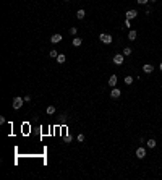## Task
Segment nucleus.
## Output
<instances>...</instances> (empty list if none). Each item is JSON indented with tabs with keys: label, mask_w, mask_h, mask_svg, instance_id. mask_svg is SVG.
I'll list each match as a JSON object with an SVG mask.
<instances>
[{
	"label": "nucleus",
	"mask_w": 162,
	"mask_h": 180,
	"mask_svg": "<svg viewBox=\"0 0 162 180\" xmlns=\"http://www.w3.org/2000/svg\"><path fill=\"white\" fill-rule=\"evenodd\" d=\"M78 141H80V143H81V141H84V135H78Z\"/></svg>",
	"instance_id": "obj_21"
},
{
	"label": "nucleus",
	"mask_w": 162,
	"mask_h": 180,
	"mask_svg": "<svg viewBox=\"0 0 162 180\" xmlns=\"http://www.w3.org/2000/svg\"><path fill=\"white\" fill-rule=\"evenodd\" d=\"M49 55H50V57H52V58H57V57H58V50H55V49H52V50L49 52Z\"/></svg>",
	"instance_id": "obj_16"
},
{
	"label": "nucleus",
	"mask_w": 162,
	"mask_h": 180,
	"mask_svg": "<svg viewBox=\"0 0 162 180\" xmlns=\"http://www.w3.org/2000/svg\"><path fill=\"white\" fill-rule=\"evenodd\" d=\"M159 70H160V71H162V63H160V65H159Z\"/></svg>",
	"instance_id": "obj_23"
},
{
	"label": "nucleus",
	"mask_w": 162,
	"mask_h": 180,
	"mask_svg": "<svg viewBox=\"0 0 162 180\" xmlns=\"http://www.w3.org/2000/svg\"><path fill=\"white\" fill-rule=\"evenodd\" d=\"M71 44H73L75 47H80L81 44H83V39H80V37H75V39L71 41Z\"/></svg>",
	"instance_id": "obj_10"
},
{
	"label": "nucleus",
	"mask_w": 162,
	"mask_h": 180,
	"mask_svg": "<svg viewBox=\"0 0 162 180\" xmlns=\"http://www.w3.org/2000/svg\"><path fill=\"white\" fill-rule=\"evenodd\" d=\"M146 144H147V148H151V149H154L157 143H156V140H147V143H146Z\"/></svg>",
	"instance_id": "obj_13"
},
{
	"label": "nucleus",
	"mask_w": 162,
	"mask_h": 180,
	"mask_svg": "<svg viewBox=\"0 0 162 180\" xmlns=\"http://www.w3.org/2000/svg\"><path fill=\"white\" fill-rule=\"evenodd\" d=\"M84 16H86V12H84V10H78V12H76V18L78 20H83V18H84Z\"/></svg>",
	"instance_id": "obj_11"
},
{
	"label": "nucleus",
	"mask_w": 162,
	"mask_h": 180,
	"mask_svg": "<svg viewBox=\"0 0 162 180\" xmlns=\"http://www.w3.org/2000/svg\"><path fill=\"white\" fill-rule=\"evenodd\" d=\"M99 39H101V41H102L104 44H110V42H112V39H113V37L110 36V34H104V33H101V36H99Z\"/></svg>",
	"instance_id": "obj_2"
},
{
	"label": "nucleus",
	"mask_w": 162,
	"mask_h": 180,
	"mask_svg": "<svg viewBox=\"0 0 162 180\" xmlns=\"http://www.w3.org/2000/svg\"><path fill=\"white\" fill-rule=\"evenodd\" d=\"M131 49H130V47H125V49H123V55H125V57H128V55H131Z\"/></svg>",
	"instance_id": "obj_17"
},
{
	"label": "nucleus",
	"mask_w": 162,
	"mask_h": 180,
	"mask_svg": "<svg viewBox=\"0 0 162 180\" xmlns=\"http://www.w3.org/2000/svg\"><path fill=\"white\" fill-rule=\"evenodd\" d=\"M136 16H138L136 10H128V12H126V20H133V18H136Z\"/></svg>",
	"instance_id": "obj_6"
},
{
	"label": "nucleus",
	"mask_w": 162,
	"mask_h": 180,
	"mask_svg": "<svg viewBox=\"0 0 162 180\" xmlns=\"http://www.w3.org/2000/svg\"><path fill=\"white\" fill-rule=\"evenodd\" d=\"M62 41V34H54L52 37H50V42L52 44H58Z\"/></svg>",
	"instance_id": "obj_7"
},
{
	"label": "nucleus",
	"mask_w": 162,
	"mask_h": 180,
	"mask_svg": "<svg viewBox=\"0 0 162 180\" xmlns=\"http://www.w3.org/2000/svg\"><path fill=\"white\" fill-rule=\"evenodd\" d=\"M23 101H25V99H23V98H20V96H18V98H15V99H13V109H16V110H18V109H21Z\"/></svg>",
	"instance_id": "obj_1"
},
{
	"label": "nucleus",
	"mask_w": 162,
	"mask_h": 180,
	"mask_svg": "<svg viewBox=\"0 0 162 180\" xmlns=\"http://www.w3.org/2000/svg\"><path fill=\"white\" fill-rule=\"evenodd\" d=\"M136 36H138L136 31H130V33H128V39L130 41H136Z\"/></svg>",
	"instance_id": "obj_12"
},
{
	"label": "nucleus",
	"mask_w": 162,
	"mask_h": 180,
	"mask_svg": "<svg viewBox=\"0 0 162 180\" xmlns=\"http://www.w3.org/2000/svg\"><path fill=\"white\" fill-rule=\"evenodd\" d=\"M143 71H144V73H152L154 67H152V65H149V63H146V65H143Z\"/></svg>",
	"instance_id": "obj_8"
},
{
	"label": "nucleus",
	"mask_w": 162,
	"mask_h": 180,
	"mask_svg": "<svg viewBox=\"0 0 162 180\" xmlns=\"http://www.w3.org/2000/svg\"><path fill=\"white\" fill-rule=\"evenodd\" d=\"M120 94H122V91H120L118 88H112V91H110V98L112 99H118Z\"/></svg>",
	"instance_id": "obj_5"
},
{
	"label": "nucleus",
	"mask_w": 162,
	"mask_h": 180,
	"mask_svg": "<svg viewBox=\"0 0 162 180\" xmlns=\"http://www.w3.org/2000/svg\"><path fill=\"white\" fill-rule=\"evenodd\" d=\"M76 33H78V29H76V28H70V34H73V36H76Z\"/></svg>",
	"instance_id": "obj_19"
},
{
	"label": "nucleus",
	"mask_w": 162,
	"mask_h": 180,
	"mask_svg": "<svg viewBox=\"0 0 162 180\" xmlns=\"http://www.w3.org/2000/svg\"><path fill=\"white\" fill-rule=\"evenodd\" d=\"M46 112L49 114V115H52V114H55V106H47Z\"/></svg>",
	"instance_id": "obj_14"
},
{
	"label": "nucleus",
	"mask_w": 162,
	"mask_h": 180,
	"mask_svg": "<svg viewBox=\"0 0 162 180\" xmlns=\"http://www.w3.org/2000/svg\"><path fill=\"white\" fill-rule=\"evenodd\" d=\"M136 157L138 159H144V157H146V149H144L143 146H139L136 149Z\"/></svg>",
	"instance_id": "obj_4"
},
{
	"label": "nucleus",
	"mask_w": 162,
	"mask_h": 180,
	"mask_svg": "<svg viewBox=\"0 0 162 180\" xmlns=\"http://www.w3.org/2000/svg\"><path fill=\"white\" fill-rule=\"evenodd\" d=\"M133 83V76H126L125 78V84H131Z\"/></svg>",
	"instance_id": "obj_18"
},
{
	"label": "nucleus",
	"mask_w": 162,
	"mask_h": 180,
	"mask_svg": "<svg viewBox=\"0 0 162 180\" xmlns=\"http://www.w3.org/2000/svg\"><path fill=\"white\" fill-rule=\"evenodd\" d=\"M65 2H68V0H65Z\"/></svg>",
	"instance_id": "obj_25"
},
{
	"label": "nucleus",
	"mask_w": 162,
	"mask_h": 180,
	"mask_svg": "<svg viewBox=\"0 0 162 180\" xmlns=\"http://www.w3.org/2000/svg\"><path fill=\"white\" fill-rule=\"evenodd\" d=\"M123 58H125V55H123V54H115V55H113V63H115V65H122L123 63Z\"/></svg>",
	"instance_id": "obj_3"
},
{
	"label": "nucleus",
	"mask_w": 162,
	"mask_h": 180,
	"mask_svg": "<svg viewBox=\"0 0 162 180\" xmlns=\"http://www.w3.org/2000/svg\"><path fill=\"white\" fill-rule=\"evenodd\" d=\"M115 84H117V76H115V75H112V76L109 78V86L115 88Z\"/></svg>",
	"instance_id": "obj_9"
},
{
	"label": "nucleus",
	"mask_w": 162,
	"mask_h": 180,
	"mask_svg": "<svg viewBox=\"0 0 162 180\" xmlns=\"http://www.w3.org/2000/svg\"><path fill=\"white\" fill-rule=\"evenodd\" d=\"M65 60H67V57H65L63 54H58V57H57V62H58V63H65Z\"/></svg>",
	"instance_id": "obj_15"
},
{
	"label": "nucleus",
	"mask_w": 162,
	"mask_h": 180,
	"mask_svg": "<svg viewBox=\"0 0 162 180\" xmlns=\"http://www.w3.org/2000/svg\"><path fill=\"white\" fill-rule=\"evenodd\" d=\"M123 26H125V28H126V29H128V28H130V26H131V25H130V20H125V25H123Z\"/></svg>",
	"instance_id": "obj_20"
},
{
	"label": "nucleus",
	"mask_w": 162,
	"mask_h": 180,
	"mask_svg": "<svg viewBox=\"0 0 162 180\" xmlns=\"http://www.w3.org/2000/svg\"><path fill=\"white\" fill-rule=\"evenodd\" d=\"M147 2H149V0H138V3H141V5H146Z\"/></svg>",
	"instance_id": "obj_22"
},
{
	"label": "nucleus",
	"mask_w": 162,
	"mask_h": 180,
	"mask_svg": "<svg viewBox=\"0 0 162 180\" xmlns=\"http://www.w3.org/2000/svg\"><path fill=\"white\" fill-rule=\"evenodd\" d=\"M149 2H152V3H154V2H156V0H149Z\"/></svg>",
	"instance_id": "obj_24"
}]
</instances>
